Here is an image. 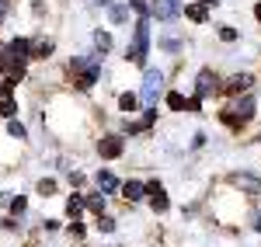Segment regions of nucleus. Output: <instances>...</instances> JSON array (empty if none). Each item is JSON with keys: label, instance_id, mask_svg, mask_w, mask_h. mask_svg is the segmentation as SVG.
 <instances>
[{"label": "nucleus", "instance_id": "nucleus-9", "mask_svg": "<svg viewBox=\"0 0 261 247\" xmlns=\"http://www.w3.org/2000/svg\"><path fill=\"white\" fill-rule=\"evenodd\" d=\"M94 80H98V63H91V66H87V70L81 73L77 87H81V91H91V87H94Z\"/></svg>", "mask_w": 261, "mask_h": 247}, {"label": "nucleus", "instance_id": "nucleus-18", "mask_svg": "<svg viewBox=\"0 0 261 247\" xmlns=\"http://www.w3.org/2000/svg\"><path fill=\"white\" fill-rule=\"evenodd\" d=\"M7 132H11L14 140H24V136H28V132H24V125H21V122H14V119L7 122Z\"/></svg>", "mask_w": 261, "mask_h": 247}, {"label": "nucleus", "instance_id": "nucleus-31", "mask_svg": "<svg viewBox=\"0 0 261 247\" xmlns=\"http://www.w3.org/2000/svg\"><path fill=\"white\" fill-rule=\"evenodd\" d=\"M199 4H205V7H213V4H220V0H199Z\"/></svg>", "mask_w": 261, "mask_h": 247}, {"label": "nucleus", "instance_id": "nucleus-4", "mask_svg": "<svg viewBox=\"0 0 261 247\" xmlns=\"http://www.w3.org/2000/svg\"><path fill=\"white\" fill-rule=\"evenodd\" d=\"M98 153L105 157V160H115V157H122V140L119 136H105L98 143Z\"/></svg>", "mask_w": 261, "mask_h": 247}, {"label": "nucleus", "instance_id": "nucleus-33", "mask_svg": "<svg viewBox=\"0 0 261 247\" xmlns=\"http://www.w3.org/2000/svg\"><path fill=\"white\" fill-rule=\"evenodd\" d=\"M98 4H108V0H98Z\"/></svg>", "mask_w": 261, "mask_h": 247}, {"label": "nucleus", "instance_id": "nucleus-27", "mask_svg": "<svg viewBox=\"0 0 261 247\" xmlns=\"http://www.w3.org/2000/svg\"><path fill=\"white\" fill-rule=\"evenodd\" d=\"M185 108H188V112H199V108H202V98H192V101H185Z\"/></svg>", "mask_w": 261, "mask_h": 247}, {"label": "nucleus", "instance_id": "nucleus-13", "mask_svg": "<svg viewBox=\"0 0 261 247\" xmlns=\"http://www.w3.org/2000/svg\"><path fill=\"white\" fill-rule=\"evenodd\" d=\"M84 206L101 216V212H105V195H91V199H84Z\"/></svg>", "mask_w": 261, "mask_h": 247}, {"label": "nucleus", "instance_id": "nucleus-12", "mask_svg": "<svg viewBox=\"0 0 261 247\" xmlns=\"http://www.w3.org/2000/svg\"><path fill=\"white\" fill-rule=\"evenodd\" d=\"M98 188H101V191H115V188H119V181H115V174L101 171V174H98Z\"/></svg>", "mask_w": 261, "mask_h": 247}, {"label": "nucleus", "instance_id": "nucleus-26", "mask_svg": "<svg viewBox=\"0 0 261 247\" xmlns=\"http://www.w3.org/2000/svg\"><path fill=\"white\" fill-rule=\"evenodd\" d=\"M112 21H125V7H112Z\"/></svg>", "mask_w": 261, "mask_h": 247}, {"label": "nucleus", "instance_id": "nucleus-17", "mask_svg": "<svg viewBox=\"0 0 261 247\" xmlns=\"http://www.w3.org/2000/svg\"><path fill=\"white\" fill-rule=\"evenodd\" d=\"M81 209H84V199H81V195H73V199L66 202V212H70L73 219H77V212H81Z\"/></svg>", "mask_w": 261, "mask_h": 247}, {"label": "nucleus", "instance_id": "nucleus-11", "mask_svg": "<svg viewBox=\"0 0 261 247\" xmlns=\"http://www.w3.org/2000/svg\"><path fill=\"white\" fill-rule=\"evenodd\" d=\"M247 87H251V77H247V73H241V77H233V80L226 84L230 94H241V91H247Z\"/></svg>", "mask_w": 261, "mask_h": 247}, {"label": "nucleus", "instance_id": "nucleus-14", "mask_svg": "<svg viewBox=\"0 0 261 247\" xmlns=\"http://www.w3.org/2000/svg\"><path fill=\"white\" fill-rule=\"evenodd\" d=\"M14 112H18V104H14V98H11V94H7V98L0 101V115H4V119H14Z\"/></svg>", "mask_w": 261, "mask_h": 247}, {"label": "nucleus", "instance_id": "nucleus-8", "mask_svg": "<svg viewBox=\"0 0 261 247\" xmlns=\"http://www.w3.org/2000/svg\"><path fill=\"white\" fill-rule=\"evenodd\" d=\"M7 52H11V63L18 66V63L28 60V52H32V45H28V39H14L11 45H7Z\"/></svg>", "mask_w": 261, "mask_h": 247}, {"label": "nucleus", "instance_id": "nucleus-10", "mask_svg": "<svg viewBox=\"0 0 261 247\" xmlns=\"http://www.w3.org/2000/svg\"><path fill=\"white\" fill-rule=\"evenodd\" d=\"M122 191H125V199H129V202H140L143 195H146V185H140V181H125Z\"/></svg>", "mask_w": 261, "mask_h": 247}, {"label": "nucleus", "instance_id": "nucleus-2", "mask_svg": "<svg viewBox=\"0 0 261 247\" xmlns=\"http://www.w3.org/2000/svg\"><path fill=\"white\" fill-rule=\"evenodd\" d=\"M161 84H164V73H161V70H146V73H143V101H146V104H157Z\"/></svg>", "mask_w": 261, "mask_h": 247}, {"label": "nucleus", "instance_id": "nucleus-21", "mask_svg": "<svg viewBox=\"0 0 261 247\" xmlns=\"http://www.w3.org/2000/svg\"><path fill=\"white\" fill-rule=\"evenodd\" d=\"M98 230H101V233H112V230H115V219H108V216H98Z\"/></svg>", "mask_w": 261, "mask_h": 247}, {"label": "nucleus", "instance_id": "nucleus-29", "mask_svg": "<svg viewBox=\"0 0 261 247\" xmlns=\"http://www.w3.org/2000/svg\"><path fill=\"white\" fill-rule=\"evenodd\" d=\"M133 7H136L140 14H150V7H146V0H133Z\"/></svg>", "mask_w": 261, "mask_h": 247}, {"label": "nucleus", "instance_id": "nucleus-3", "mask_svg": "<svg viewBox=\"0 0 261 247\" xmlns=\"http://www.w3.org/2000/svg\"><path fill=\"white\" fill-rule=\"evenodd\" d=\"M150 14L157 21H174L181 14V0H153L150 4Z\"/></svg>", "mask_w": 261, "mask_h": 247}, {"label": "nucleus", "instance_id": "nucleus-1", "mask_svg": "<svg viewBox=\"0 0 261 247\" xmlns=\"http://www.w3.org/2000/svg\"><path fill=\"white\" fill-rule=\"evenodd\" d=\"M146 52H150V24L146 18L136 21V32H133V45H129V63L143 66L146 63Z\"/></svg>", "mask_w": 261, "mask_h": 247}, {"label": "nucleus", "instance_id": "nucleus-23", "mask_svg": "<svg viewBox=\"0 0 261 247\" xmlns=\"http://www.w3.org/2000/svg\"><path fill=\"white\" fill-rule=\"evenodd\" d=\"M220 39L223 42H233V39H237V28H220Z\"/></svg>", "mask_w": 261, "mask_h": 247}, {"label": "nucleus", "instance_id": "nucleus-24", "mask_svg": "<svg viewBox=\"0 0 261 247\" xmlns=\"http://www.w3.org/2000/svg\"><path fill=\"white\" fill-rule=\"evenodd\" d=\"M7 206L14 209V212H24V206H28V202H24V199H21V195H18V199H11V202H7Z\"/></svg>", "mask_w": 261, "mask_h": 247}, {"label": "nucleus", "instance_id": "nucleus-25", "mask_svg": "<svg viewBox=\"0 0 261 247\" xmlns=\"http://www.w3.org/2000/svg\"><path fill=\"white\" fill-rule=\"evenodd\" d=\"M11 66H14V63L7 60V49H4V45H0V70H11Z\"/></svg>", "mask_w": 261, "mask_h": 247}, {"label": "nucleus", "instance_id": "nucleus-6", "mask_svg": "<svg viewBox=\"0 0 261 247\" xmlns=\"http://www.w3.org/2000/svg\"><path fill=\"white\" fill-rule=\"evenodd\" d=\"M230 112H237V115H226V122H237V119H241V122H247V119L254 115V98H244V101H237Z\"/></svg>", "mask_w": 261, "mask_h": 247}, {"label": "nucleus", "instance_id": "nucleus-5", "mask_svg": "<svg viewBox=\"0 0 261 247\" xmlns=\"http://www.w3.org/2000/svg\"><path fill=\"white\" fill-rule=\"evenodd\" d=\"M146 195H150V206H153V212H167V206H171V202H167V191H164L157 181H153V185H146Z\"/></svg>", "mask_w": 261, "mask_h": 247}, {"label": "nucleus", "instance_id": "nucleus-15", "mask_svg": "<svg viewBox=\"0 0 261 247\" xmlns=\"http://www.w3.org/2000/svg\"><path fill=\"white\" fill-rule=\"evenodd\" d=\"M185 14H188L192 21H205V4H192V7H188Z\"/></svg>", "mask_w": 261, "mask_h": 247}, {"label": "nucleus", "instance_id": "nucleus-28", "mask_svg": "<svg viewBox=\"0 0 261 247\" xmlns=\"http://www.w3.org/2000/svg\"><path fill=\"white\" fill-rule=\"evenodd\" d=\"M35 52H39V56H49V52H53V42H42V45L35 49Z\"/></svg>", "mask_w": 261, "mask_h": 247}, {"label": "nucleus", "instance_id": "nucleus-16", "mask_svg": "<svg viewBox=\"0 0 261 247\" xmlns=\"http://www.w3.org/2000/svg\"><path fill=\"white\" fill-rule=\"evenodd\" d=\"M94 45H98L101 52H108V49H112V35H108V32H98V35H94Z\"/></svg>", "mask_w": 261, "mask_h": 247}, {"label": "nucleus", "instance_id": "nucleus-19", "mask_svg": "<svg viewBox=\"0 0 261 247\" xmlns=\"http://www.w3.org/2000/svg\"><path fill=\"white\" fill-rule=\"evenodd\" d=\"M167 108H171V112H181V108H185V98H181L178 91H174V94H167Z\"/></svg>", "mask_w": 261, "mask_h": 247}, {"label": "nucleus", "instance_id": "nucleus-7", "mask_svg": "<svg viewBox=\"0 0 261 247\" xmlns=\"http://www.w3.org/2000/svg\"><path fill=\"white\" fill-rule=\"evenodd\" d=\"M213 91H216V77H213L209 70H202L199 80H195V98H209Z\"/></svg>", "mask_w": 261, "mask_h": 247}, {"label": "nucleus", "instance_id": "nucleus-30", "mask_svg": "<svg viewBox=\"0 0 261 247\" xmlns=\"http://www.w3.org/2000/svg\"><path fill=\"white\" fill-rule=\"evenodd\" d=\"M4 14H7V0H0V21H4Z\"/></svg>", "mask_w": 261, "mask_h": 247}, {"label": "nucleus", "instance_id": "nucleus-32", "mask_svg": "<svg viewBox=\"0 0 261 247\" xmlns=\"http://www.w3.org/2000/svg\"><path fill=\"white\" fill-rule=\"evenodd\" d=\"M254 18H258V21H261V4H258V7H254Z\"/></svg>", "mask_w": 261, "mask_h": 247}, {"label": "nucleus", "instance_id": "nucleus-20", "mask_svg": "<svg viewBox=\"0 0 261 247\" xmlns=\"http://www.w3.org/2000/svg\"><path fill=\"white\" fill-rule=\"evenodd\" d=\"M119 104H122V112H136V94H122Z\"/></svg>", "mask_w": 261, "mask_h": 247}, {"label": "nucleus", "instance_id": "nucleus-22", "mask_svg": "<svg viewBox=\"0 0 261 247\" xmlns=\"http://www.w3.org/2000/svg\"><path fill=\"white\" fill-rule=\"evenodd\" d=\"M39 191H42V195H53V191H56V181H49V178L39 181Z\"/></svg>", "mask_w": 261, "mask_h": 247}]
</instances>
